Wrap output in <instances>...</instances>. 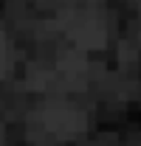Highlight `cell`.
Returning <instances> with one entry per match:
<instances>
[{
	"instance_id": "1",
	"label": "cell",
	"mask_w": 141,
	"mask_h": 146,
	"mask_svg": "<svg viewBox=\"0 0 141 146\" xmlns=\"http://www.w3.org/2000/svg\"><path fill=\"white\" fill-rule=\"evenodd\" d=\"M31 129L45 138H73L88 129V118L76 107L51 104L45 110H37V115L31 118Z\"/></svg>"
},
{
	"instance_id": "2",
	"label": "cell",
	"mask_w": 141,
	"mask_h": 146,
	"mask_svg": "<svg viewBox=\"0 0 141 146\" xmlns=\"http://www.w3.org/2000/svg\"><path fill=\"white\" fill-rule=\"evenodd\" d=\"M68 36L79 48H102L107 42V25L96 17H76L68 25Z\"/></svg>"
},
{
	"instance_id": "3",
	"label": "cell",
	"mask_w": 141,
	"mask_h": 146,
	"mask_svg": "<svg viewBox=\"0 0 141 146\" xmlns=\"http://www.w3.org/2000/svg\"><path fill=\"white\" fill-rule=\"evenodd\" d=\"M88 68V62H85V56L82 51H68V54L59 56V62H56V73L65 79V82H76L82 73Z\"/></svg>"
},
{
	"instance_id": "4",
	"label": "cell",
	"mask_w": 141,
	"mask_h": 146,
	"mask_svg": "<svg viewBox=\"0 0 141 146\" xmlns=\"http://www.w3.org/2000/svg\"><path fill=\"white\" fill-rule=\"evenodd\" d=\"M14 68V45L6 36V31L0 28V79H6Z\"/></svg>"
},
{
	"instance_id": "5",
	"label": "cell",
	"mask_w": 141,
	"mask_h": 146,
	"mask_svg": "<svg viewBox=\"0 0 141 146\" xmlns=\"http://www.w3.org/2000/svg\"><path fill=\"white\" fill-rule=\"evenodd\" d=\"M65 3H99V0H65Z\"/></svg>"
},
{
	"instance_id": "6",
	"label": "cell",
	"mask_w": 141,
	"mask_h": 146,
	"mask_svg": "<svg viewBox=\"0 0 141 146\" xmlns=\"http://www.w3.org/2000/svg\"><path fill=\"white\" fill-rule=\"evenodd\" d=\"M0 141H3V132H0Z\"/></svg>"
},
{
	"instance_id": "7",
	"label": "cell",
	"mask_w": 141,
	"mask_h": 146,
	"mask_svg": "<svg viewBox=\"0 0 141 146\" xmlns=\"http://www.w3.org/2000/svg\"><path fill=\"white\" fill-rule=\"evenodd\" d=\"M133 3H141V0H133Z\"/></svg>"
}]
</instances>
